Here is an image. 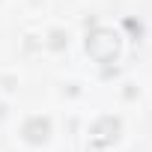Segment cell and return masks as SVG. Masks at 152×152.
<instances>
[{
    "mask_svg": "<svg viewBox=\"0 0 152 152\" xmlns=\"http://www.w3.org/2000/svg\"><path fill=\"white\" fill-rule=\"evenodd\" d=\"M87 51H90V57L99 60V63H113V60L119 57V36H116L113 30L99 27V30H93V33L87 36Z\"/></svg>",
    "mask_w": 152,
    "mask_h": 152,
    "instance_id": "cell-1",
    "label": "cell"
},
{
    "mask_svg": "<svg viewBox=\"0 0 152 152\" xmlns=\"http://www.w3.org/2000/svg\"><path fill=\"white\" fill-rule=\"evenodd\" d=\"M116 134H119V122H116L113 116H104V119H99V122L93 125V140H96L99 146L113 143V140H116Z\"/></svg>",
    "mask_w": 152,
    "mask_h": 152,
    "instance_id": "cell-2",
    "label": "cell"
},
{
    "mask_svg": "<svg viewBox=\"0 0 152 152\" xmlns=\"http://www.w3.org/2000/svg\"><path fill=\"white\" fill-rule=\"evenodd\" d=\"M51 134V122L42 119V116H33L27 125H24V140L27 143H45Z\"/></svg>",
    "mask_w": 152,
    "mask_h": 152,
    "instance_id": "cell-3",
    "label": "cell"
},
{
    "mask_svg": "<svg viewBox=\"0 0 152 152\" xmlns=\"http://www.w3.org/2000/svg\"><path fill=\"white\" fill-rule=\"evenodd\" d=\"M51 48H63V33H60V30L51 33Z\"/></svg>",
    "mask_w": 152,
    "mask_h": 152,
    "instance_id": "cell-4",
    "label": "cell"
}]
</instances>
